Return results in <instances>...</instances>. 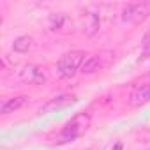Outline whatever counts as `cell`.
I'll use <instances>...</instances> for the list:
<instances>
[{"instance_id":"1","label":"cell","mask_w":150,"mask_h":150,"mask_svg":"<svg viewBox=\"0 0 150 150\" xmlns=\"http://www.w3.org/2000/svg\"><path fill=\"white\" fill-rule=\"evenodd\" d=\"M90 129V115L88 113H80L74 118H71L60 131L58 134V143H69L81 138L87 131Z\"/></svg>"},{"instance_id":"2","label":"cell","mask_w":150,"mask_h":150,"mask_svg":"<svg viewBox=\"0 0 150 150\" xmlns=\"http://www.w3.org/2000/svg\"><path fill=\"white\" fill-rule=\"evenodd\" d=\"M85 57H87L85 51H80V50H76V51H69V53L62 55V58H60L58 64H57L58 74H60L62 78H72L74 74H76V71L81 69L83 62L87 60Z\"/></svg>"},{"instance_id":"3","label":"cell","mask_w":150,"mask_h":150,"mask_svg":"<svg viewBox=\"0 0 150 150\" xmlns=\"http://www.w3.org/2000/svg\"><path fill=\"white\" fill-rule=\"evenodd\" d=\"M150 16V7L146 4H127L122 9V21L131 25H139Z\"/></svg>"},{"instance_id":"4","label":"cell","mask_w":150,"mask_h":150,"mask_svg":"<svg viewBox=\"0 0 150 150\" xmlns=\"http://www.w3.org/2000/svg\"><path fill=\"white\" fill-rule=\"evenodd\" d=\"M113 53L111 51H101V53H96V55H90L83 65H81V72L83 74H94L101 69H106L111 62H113Z\"/></svg>"},{"instance_id":"5","label":"cell","mask_w":150,"mask_h":150,"mask_svg":"<svg viewBox=\"0 0 150 150\" xmlns=\"http://www.w3.org/2000/svg\"><path fill=\"white\" fill-rule=\"evenodd\" d=\"M21 80L28 81V83H34V85H44L46 80H48V74L42 67L39 65H25L23 71H21Z\"/></svg>"},{"instance_id":"6","label":"cell","mask_w":150,"mask_h":150,"mask_svg":"<svg viewBox=\"0 0 150 150\" xmlns=\"http://www.w3.org/2000/svg\"><path fill=\"white\" fill-rule=\"evenodd\" d=\"M99 27H101V16H99V9L96 6H90L87 11H85V35L87 37H92L99 32Z\"/></svg>"},{"instance_id":"7","label":"cell","mask_w":150,"mask_h":150,"mask_svg":"<svg viewBox=\"0 0 150 150\" xmlns=\"http://www.w3.org/2000/svg\"><path fill=\"white\" fill-rule=\"evenodd\" d=\"M74 101H76V97H74L72 94H60V96H57V97L50 99V101H48V103L39 110V113H48V111H55V110L65 108V106L72 104Z\"/></svg>"},{"instance_id":"8","label":"cell","mask_w":150,"mask_h":150,"mask_svg":"<svg viewBox=\"0 0 150 150\" xmlns=\"http://www.w3.org/2000/svg\"><path fill=\"white\" fill-rule=\"evenodd\" d=\"M146 103H150V83L136 87L129 96V104L131 106H141V104H146Z\"/></svg>"},{"instance_id":"9","label":"cell","mask_w":150,"mask_h":150,"mask_svg":"<svg viewBox=\"0 0 150 150\" xmlns=\"http://www.w3.org/2000/svg\"><path fill=\"white\" fill-rule=\"evenodd\" d=\"M30 97L27 96H18V97H11V99H6L0 106V113L2 115H9V113H14L18 110H21L27 103H28Z\"/></svg>"},{"instance_id":"10","label":"cell","mask_w":150,"mask_h":150,"mask_svg":"<svg viewBox=\"0 0 150 150\" xmlns=\"http://www.w3.org/2000/svg\"><path fill=\"white\" fill-rule=\"evenodd\" d=\"M32 48V37L30 35H20L14 42H13V50L18 53H27Z\"/></svg>"},{"instance_id":"11","label":"cell","mask_w":150,"mask_h":150,"mask_svg":"<svg viewBox=\"0 0 150 150\" xmlns=\"http://www.w3.org/2000/svg\"><path fill=\"white\" fill-rule=\"evenodd\" d=\"M67 23V16L64 14V13H58V14H51L50 16V30L51 32H58V30H62L64 28V25Z\"/></svg>"},{"instance_id":"12","label":"cell","mask_w":150,"mask_h":150,"mask_svg":"<svg viewBox=\"0 0 150 150\" xmlns=\"http://www.w3.org/2000/svg\"><path fill=\"white\" fill-rule=\"evenodd\" d=\"M148 57H150V32L141 41V60H145Z\"/></svg>"}]
</instances>
